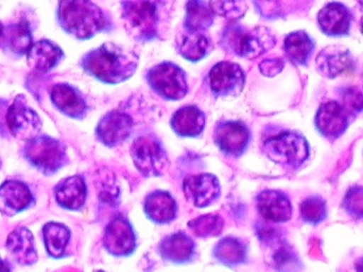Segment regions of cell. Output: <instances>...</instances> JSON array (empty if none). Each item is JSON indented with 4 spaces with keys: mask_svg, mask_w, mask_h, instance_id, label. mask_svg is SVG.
Wrapping results in <instances>:
<instances>
[{
    "mask_svg": "<svg viewBox=\"0 0 363 272\" xmlns=\"http://www.w3.org/2000/svg\"><path fill=\"white\" fill-rule=\"evenodd\" d=\"M140 58L129 49L106 43L87 53L81 66L87 74L104 83L117 85L133 76Z\"/></svg>",
    "mask_w": 363,
    "mask_h": 272,
    "instance_id": "cell-1",
    "label": "cell"
},
{
    "mask_svg": "<svg viewBox=\"0 0 363 272\" xmlns=\"http://www.w3.org/2000/svg\"><path fill=\"white\" fill-rule=\"evenodd\" d=\"M57 21L67 33L79 40L93 38L111 27L110 18L101 8L83 0L60 2Z\"/></svg>",
    "mask_w": 363,
    "mask_h": 272,
    "instance_id": "cell-2",
    "label": "cell"
},
{
    "mask_svg": "<svg viewBox=\"0 0 363 272\" xmlns=\"http://www.w3.org/2000/svg\"><path fill=\"white\" fill-rule=\"evenodd\" d=\"M221 44L224 49L239 57L255 59L274 46L275 38L267 28L247 29L243 26L230 23L223 30Z\"/></svg>",
    "mask_w": 363,
    "mask_h": 272,
    "instance_id": "cell-3",
    "label": "cell"
},
{
    "mask_svg": "<svg viewBox=\"0 0 363 272\" xmlns=\"http://www.w3.org/2000/svg\"><path fill=\"white\" fill-rule=\"evenodd\" d=\"M161 2H123V18L130 36L136 40L147 42L159 34L161 23Z\"/></svg>",
    "mask_w": 363,
    "mask_h": 272,
    "instance_id": "cell-4",
    "label": "cell"
},
{
    "mask_svg": "<svg viewBox=\"0 0 363 272\" xmlns=\"http://www.w3.org/2000/svg\"><path fill=\"white\" fill-rule=\"evenodd\" d=\"M23 156L32 166L47 175L57 173L67 163L65 146L48 136H40L27 141Z\"/></svg>",
    "mask_w": 363,
    "mask_h": 272,
    "instance_id": "cell-5",
    "label": "cell"
},
{
    "mask_svg": "<svg viewBox=\"0 0 363 272\" xmlns=\"http://www.w3.org/2000/svg\"><path fill=\"white\" fill-rule=\"evenodd\" d=\"M102 246L112 258L128 259L134 256L138 248V234L127 216L118 214L108 222L102 236Z\"/></svg>",
    "mask_w": 363,
    "mask_h": 272,
    "instance_id": "cell-6",
    "label": "cell"
},
{
    "mask_svg": "<svg viewBox=\"0 0 363 272\" xmlns=\"http://www.w3.org/2000/svg\"><path fill=\"white\" fill-rule=\"evenodd\" d=\"M267 156L277 164L298 168L309 156L306 139L294 132H284L271 137L264 145Z\"/></svg>",
    "mask_w": 363,
    "mask_h": 272,
    "instance_id": "cell-7",
    "label": "cell"
},
{
    "mask_svg": "<svg viewBox=\"0 0 363 272\" xmlns=\"http://www.w3.org/2000/svg\"><path fill=\"white\" fill-rule=\"evenodd\" d=\"M131 156L136 168L145 177L161 175L169 166L165 149L155 136L138 137L132 143Z\"/></svg>",
    "mask_w": 363,
    "mask_h": 272,
    "instance_id": "cell-8",
    "label": "cell"
},
{
    "mask_svg": "<svg viewBox=\"0 0 363 272\" xmlns=\"http://www.w3.org/2000/svg\"><path fill=\"white\" fill-rule=\"evenodd\" d=\"M147 81L153 91L166 100H180L187 93L185 72L170 62L153 66L147 74Z\"/></svg>",
    "mask_w": 363,
    "mask_h": 272,
    "instance_id": "cell-9",
    "label": "cell"
},
{
    "mask_svg": "<svg viewBox=\"0 0 363 272\" xmlns=\"http://www.w3.org/2000/svg\"><path fill=\"white\" fill-rule=\"evenodd\" d=\"M6 124L13 136L23 141H31L40 136L42 119L30 108L23 95H18L9 106L6 113Z\"/></svg>",
    "mask_w": 363,
    "mask_h": 272,
    "instance_id": "cell-10",
    "label": "cell"
},
{
    "mask_svg": "<svg viewBox=\"0 0 363 272\" xmlns=\"http://www.w3.org/2000/svg\"><path fill=\"white\" fill-rule=\"evenodd\" d=\"M157 254L166 264L185 266L198 259V245L187 233L177 231L162 239Z\"/></svg>",
    "mask_w": 363,
    "mask_h": 272,
    "instance_id": "cell-11",
    "label": "cell"
},
{
    "mask_svg": "<svg viewBox=\"0 0 363 272\" xmlns=\"http://www.w3.org/2000/svg\"><path fill=\"white\" fill-rule=\"evenodd\" d=\"M35 205V197L27 183L6 180L0 185V214L14 217Z\"/></svg>",
    "mask_w": 363,
    "mask_h": 272,
    "instance_id": "cell-12",
    "label": "cell"
},
{
    "mask_svg": "<svg viewBox=\"0 0 363 272\" xmlns=\"http://www.w3.org/2000/svg\"><path fill=\"white\" fill-rule=\"evenodd\" d=\"M4 247L13 262L18 266L33 267L40 260L35 237L27 227L13 229L6 236Z\"/></svg>",
    "mask_w": 363,
    "mask_h": 272,
    "instance_id": "cell-13",
    "label": "cell"
},
{
    "mask_svg": "<svg viewBox=\"0 0 363 272\" xmlns=\"http://www.w3.org/2000/svg\"><path fill=\"white\" fill-rule=\"evenodd\" d=\"M183 192L190 205L198 209H205L219 199L221 187L215 175L201 173L184 180Z\"/></svg>",
    "mask_w": 363,
    "mask_h": 272,
    "instance_id": "cell-14",
    "label": "cell"
},
{
    "mask_svg": "<svg viewBox=\"0 0 363 272\" xmlns=\"http://www.w3.org/2000/svg\"><path fill=\"white\" fill-rule=\"evenodd\" d=\"M245 81V72L233 62H219L208 75L209 87L217 96L238 95L242 91Z\"/></svg>",
    "mask_w": 363,
    "mask_h": 272,
    "instance_id": "cell-15",
    "label": "cell"
},
{
    "mask_svg": "<svg viewBox=\"0 0 363 272\" xmlns=\"http://www.w3.org/2000/svg\"><path fill=\"white\" fill-rule=\"evenodd\" d=\"M256 209L268 224H286L294 214L291 200L281 190H262L256 197Z\"/></svg>",
    "mask_w": 363,
    "mask_h": 272,
    "instance_id": "cell-16",
    "label": "cell"
},
{
    "mask_svg": "<svg viewBox=\"0 0 363 272\" xmlns=\"http://www.w3.org/2000/svg\"><path fill=\"white\" fill-rule=\"evenodd\" d=\"M351 117L340 102H324L315 114V127L322 136L334 141L347 131Z\"/></svg>",
    "mask_w": 363,
    "mask_h": 272,
    "instance_id": "cell-17",
    "label": "cell"
},
{
    "mask_svg": "<svg viewBox=\"0 0 363 272\" xmlns=\"http://www.w3.org/2000/svg\"><path fill=\"white\" fill-rule=\"evenodd\" d=\"M250 139V130L241 121H222L215 129L216 143L226 156H241L247 149Z\"/></svg>",
    "mask_w": 363,
    "mask_h": 272,
    "instance_id": "cell-18",
    "label": "cell"
},
{
    "mask_svg": "<svg viewBox=\"0 0 363 272\" xmlns=\"http://www.w3.org/2000/svg\"><path fill=\"white\" fill-rule=\"evenodd\" d=\"M45 254L53 261H61L69 256L72 233L63 222H47L40 230Z\"/></svg>",
    "mask_w": 363,
    "mask_h": 272,
    "instance_id": "cell-19",
    "label": "cell"
},
{
    "mask_svg": "<svg viewBox=\"0 0 363 272\" xmlns=\"http://www.w3.org/2000/svg\"><path fill=\"white\" fill-rule=\"evenodd\" d=\"M133 121L125 113L112 111L102 117L98 124L96 134L104 145L113 147L123 143L131 136Z\"/></svg>",
    "mask_w": 363,
    "mask_h": 272,
    "instance_id": "cell-20",
    "label": "cell"
},
{
    "mask_svg": "<svg viewBox=\"0 0 363 272\" xmlns=\"http://www.w3.org/2000/svg\"><path fill=\"white\" fill-rule=\"evenodd\" d=\"M211 256L221 266L238 268L249 262V245L245 239L230 235L216 243L211 250Z\"/></svg>",
    "mask_w": 363,
    "mask_h": 272,
    "instance_id": "cell-21",
    "label": "cell"
},
{
    "mask_svg": "<svg viewBox=\"0 0 363 272\" xmlns=\"http://www.w3.org/2000/svg\"><path fill=\"white\" fill-rule=\"evenodd\" d=\"M144 213L157 226L170 224L178 218L179 207L176 199L165 190H155L145 198Z\"/></svg>",
    "mask_w": 363,
    "mask_h": 272,
    "instance_id": "cell-22",
    "label": "cell"
},
{
    "mask_svg": "<svg viewBox=\"0 0 363 272\" xmlns=\"http://www.w3.org/2000/svg\"><path fill=\"white\" fill-rule=\"evenodd\" d=\"M87 199V186L81 175L66 178L55 187V200L61 209L80 212Z\"/></svg>",
    "mask_w": 363,
    "mask_h": 272,
    "instance_id": "cell-23",
    "label": "cell"
},
{
    "mask_svg": "<svg viewBox=\"0 0 363 272\" xmlns=\"http://www.w3.org/2000/svg\"><path fill=\"white\" fill-rule=\"evenodd\" d=\"M317 70L322 76L334 79L352 70L354 58L351 51L343 46L333 45L320 51L315 59Z\"/></svg>",
    "mask_w": 363,
    "mask_h": 272,
    "instance_id": "cell-24",
    "label": "cell"
},
{
    "mask_svg": "<svg viewBox=\"0 0 363 272\" xmlns=\"http://www.w3.org/2000/svg\"><path fill=\"white\" fill-rule=\"evenodd\" d=\"M353 14L345 4L330 2L326 4L319 14L318 23L322 32L330 36H342L349 34Z\"/></svg>",
    "mask_w": 363,
    "mask_h": 272,
    "instance_id": "cell-25",
    "label": "cell"
},
{
    "mask_svg": "<svg viewBox=\"0 0 363 272\" xmlns=\"http://www.w3.org/2000/svg\"><path fill=\"white\" fill-rule=\"evenodd\" d=\"M50 98L52 104L60 112L66 116L74 119H82L86 115V102L82 94L67 83H59L53 85L50 92Z\"/></svg>",
    "mask_w": 363,
    "mask_h": 272,
    "instance_id": "cell-26",
    "label": "cell"
},
{
    "mask_svg": "<svg viewBox=\"0 0 363 272\" xmlns=\"http://www.w3.org/2000/svg\"><path fill=\"white\" fill-rule=\"evenodd\" d=\"M63 57V50L55 43L48 40H40L33 43L28 51V65L34 72L45 74L55 68Z\"/></svg>",
    "mask_w": 363,
    "mask_h": 272,
    "instance_id": "cell-27",
    "label": "cell"
},
{
    "mask_svg": "<svg viewBox=\"0 0 363 272\" xmlns=\"http://www.w3.org/2000/svg\"><path fill=\"white\" fill-rule=\"evenodd\" d=\"M33 45L31 27L26 21L4 26L0 38V47L15 55H27Z\"/></svg>",
    "mask_w": 363,
    "mask_h": 272,
    "instance_id": "cell-28",
    "label": "cell"
},
{
    "mask_svg": "<svg viewBox=\"0 0 363 272\" xmlns=\"http://www.w3.org/2000/svg\"><path fill=\"white\" fill-rule=\"evenodd\" d=\"M213 48V40L204 31L185 29L177 38V50L188 61L196 62L204 59Z\"/></svg>",
    "mask_w": 363,
    "mask_h": 272,
    "instance_id": "cell-29",
    "label": "cell"
},
{
    "mask_svg": "<svg viewBox=\"0 0 363 272\" xmlns=\"http://www.w3.org/2000/svg\"><path fill=\"white\" fill-rule=\"evenodd\" d=\"M268 249L271 250L268 264L275 272H302L304 269L298 251L287 239H281Z\"/></svg>",
    "mask_w": 363,
    "mask_h": 272,
    "instance_id": "cell-30",
    "label": "cell"
},
{
    "mask_svg": "<svg viewBox=\"0 0 363 272\" xmlns=\"http://www.w3.org/2000/svg\"><path fill=\"white\" fill-rule=\"evenodd\" d=\"M204 126V113L196 107H183L172 115V129L182 137L199 136L202 134Z\"/></svg>",
    "mask_w": 363,
    "mask_h": 272,
    "instance_id": "cell-31",
    "label": "cell"
},
{
    "mask_svg": "<svg viewBox=\"0 0 363 272\" xmlns=\"http://www.w3.org/2000/svg\"><path fill=\"white\" fill-rule=\"evenodd\" d=\"M315 49V43L307 32L296 31L288 34L284 42V50L292 63L305 65Z\"/></svg>",
    "mask_w": 363,
    "mask_h": 272,
    "instance_id": "cell-32",
    "label": "cell"
},
{
    "mask_svg": "<svg viewBox=\"0 0 363 272\" xmlns=\"http://www.w3.org/2000/svg\"><path fill=\"white\" fill-rule=\"evenodd\" d=\"M225 222L219 214L209 213L198 216L189 220L187 224L188 229L196 239H213L218 237L223 232Z\"/></svg>",
    "mask_w": 363,
    "mask_h": 272,
    "instance_id": "cell-33",
    "label": "cell"
},
{
    "mask_svg": "<svg viewBox=\"0 0 363 272\" xmlns=\"http://www.w3.org/2000/svg\"><path fill=\"white\" fill-rule=\"evenodd\" d=\"M185 29L189 31H204L213 23V9L209 4L202 1H190L186 6Z\"/></svg>",
    "mask_w": 363,
    "mask_h": 272,
    "instance_id": "cell-34",
    "label": "cell"
},
{
    "mask_svg": "<svg viewBox=\"0 0 363 272\" xmlns=\"http://www.w3.org/2000/svg\"><path fill=\"white\" fill-rule=\"evenodd\" d=\"M328 214V203L322 197H307L301 203L300 215L305 224L318 226L326 219Z\"/></svg>",
    "mask_w": 363,
    "mask_h": 272,
    "instance_id": "cell-35",
    "label": "cell"
},
{
    "mask_svg": "<svg viewBox=\"0 0 363 272\" xmlns=\"http://www.w3.org/2000/svg\"><path fill=\"white\" fill-rule=\"evenodd\" d=\"M342 207L347 215L355 220H363V186H352L342 201Z\"/></svg>",
    "mask_w": 363,
    "mask_h": 272,
    "instance_id": "cell-36",
    "label": "cell"
},
{
    "mask_svg": "<svg viewBox=\"0 0 363 272\" xmlns=\"http://www.w3.org/2000/svg\"><path fill=\"white\" fill-rule=\"evenodd\" d=\"M213 13L226 17V18L238 19L247 12V4L241 1H213L209 2Z\"/></svg>",
    "mask_w": 363,
    "mask_h": 272,
    "instance_id": "cell-37",
    "label": "cell"
},
{
    "mask_svg": "<svg viewBox=\"0 0 363 272\" xmlns=\"http://www.w3.org/2000/svg\"><path fill=\"white\" fill-rule=\"evenodd\" d=\"M341 104L347 109V112L354 116L363 112V93L356 87H345L340 91Z\"/></svg>",
    "mask_w": 363,
    "mask_h": 272,
    "instance_id": "cell-38",
    "label": "cell"
},
{
    "mask_svg": "<svg viewBox=\"0 0 363 272\" xmlns=\"http://www.w3.org/2000/svg\"><path fill=\"white\" fill-rule=\"evenodd\" d=\"M255 233L258 241L266 248L272 247L273 245L285 239L281 229L271 227L266 222H257L255 224Z\"/></svg>",
    "mask_w": 363,
    "mask_h": 272,
    "instance_id": "cell-39",
    "label": "cell"
},
{
    "mask_svg": "<svg viewBox=\"0 0 363 272\" xmlns=\"http://www.w3.org/2000/svg\"><path fill=\"white\" fill-rule=\"evenodd\" d=\"M285 63L281 59H268L264 60L260 63V72L267 77H274L283 70Z\"/></svg>",
    "mask_w": 363,
    "mask_h": 272,
    "instance_id": "cell-40",
    "label": "cell"
},
{
    "mask_svg": "<svg viewBox=\"0 0 363 272\" xmlns=\"http://www.w3.org/2000/svg\"><path fill=\"white\" fill-rule=\"evenodd\" d=\"M0 272H14V266L9 259H2L0 262Z\"/></svg>",
    "mask_w": 363,
    "mask_h": 272,
    "instance_id": "cell-41",
    "label": "cell"
},
{
    "mask_svg": "<svg viewBox=\"0 0 363 272\" xmlns=\"http://www.w3.org/2000/svg\"><path fill=\"white\" fill-rule=\"evenodd\" d=\"M354 272H363V256H360L354 264Z\"/></svg>",
    "mask_w": 363,
    "mask_h": 272,
    "instance_id": "cell-42",
    "label": "cell"
},
{
    "mask_svg": "<svg viewBox=\"0 0 363 272\" xmlns=\"http://www.w3.org/2000/svg\"><path fill=\"white\" fill-rule=\"evenodd\" d=\"M359 11H360V19H359V27L363 34V1L359 2Z\"/></svg>",
    "mask_w": 363,
    "mask_h": 272,
    "instance_id": "cell-43",
    "label": "cell"
},
{
    "mask_svg": "<svg viewBox=\"0 0 363 272\" xmlns=\"http://www.w3.org/2000/svg\"><path fill=\"white\" fill-rule=\"evenodd\" d=\"M4 26L2 25L1 21H0V38H1L2 31H4Z\"/></svg>",
    "mask_w": 363,
    "mask_h": 272,
    "instance_id": "cell-44",
    "label": "cell"
},
{
    "mask_svg": "<svg viewBox=\"0 0 363 272\" xmlns=\"http://www.w3.org/2000/svg\"><path fill=\"white\" fill-rule=\"evenodd\" d=\"M93 272H106V271H104V269H96V271H94Z\"/></svg>",
    "mask_w": 363,
    "mask_h": 272,
    "instance_id": "cell-45",
    "label": "cell"
},
{
    "mask_svg": "<svg viewBox=\"0 0 363 272\" xmlns=\"http://www.w3.org/2000/svg\"><path fill=\"white\" fill-rule=\"evenodd\" d=\"M1 261H2V258H1V256H0V262H1Z\"/></svg>",
    "mask_w": 363,
    "mask_h": 272,
    "instance_id": "cell-46",
    "label": "cell"
}]
</instances>
